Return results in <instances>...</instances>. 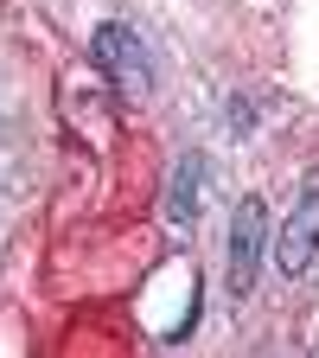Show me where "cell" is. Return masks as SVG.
Wrapping results in <instances>:
<instances>
[{
	"label": "cell",
	"instance_id": "2",
	"mask_svg": "<svg viewBox=\"0 0 319 358\" xmlns=\"http://www.w3.org/2000/svg\"><path fill=\"white\" fill-rule=\"evenodd\" d=\"M89 58H96V71L115 77L128 96H147V90H154V58H147V45L134 38L128 26H96V38H89Z\"/></svg>",
	"mask_w": 319,
	"mask_h": 358
},
{
	"label": "cell",
	"instance_id": "3",
	"mask_svg": "<svg viewBox=\"0 0 319 358\" xmlns=\"http://www.w3.org/2000/svg\"><path fill=\"white\" fill-rule=\"evenodd\" d=\"M262 243H268V211H262V199H243V205L230 211V288H237V294L255 288Z\"/></svg>",
	"mask_w": 319,
	"mask_h": 358
},
{
	"label": "cell",
	"instance_id": "4",
	"mask_svg": "<svg viewBox=\"0 0 319 358\" xmlns=\"http://www.w3.org/2000/svg\"><path fill=\"white\" fill-rule=\"evenodd\" d=\"M205 186H211V160L205 154H186L172 166V192H166V224H179V231H186V224L205 211Z\"/></svg>",
	"mask_w": 319,
	"mask_h": 358
},
{
	"label": "cell",
	"instance_id": "1",
	"mask_svg": "<svg viewBox=\"0 0 319 358\" xmlns=\"http://www.w3.org/2000/svg\"><path fill=\"white\" fill-rule=\"evenodd\" d=\"M313 256H319V166L300 179V199H294L288 224L275 231V262H281V275H288V282L306 275Z\"/></svg>",
	"mask_w": 319,
	"mask_h": 358
}]
</instances>
